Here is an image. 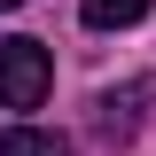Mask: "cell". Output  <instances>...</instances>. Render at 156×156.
Instances as JSON below:
<instances>
[{"label":"cell","mask_w":156,"mask_h":156,"mask_svg":"<svg viewBox=\"0 0 156 156\" xmlns=\"http://www.w3.org/2000/svg\"><path fill=\"white\" fill-rule=\"evenodd\" d=\"M55 86V55L39 39H0V109H39Z\"/></svg>","instance_id":"1"},{"label":"cell","mask_w":156,"mask_h":156,"mask_svg":"<svg viewBox=\"0 0 156 156\" xmlns=\"http://www.w3.org/2000/svg\"><path fill=\"white\" fill-rule=\"evenodd\" d=\"M0 156H78L62 133H47V125H8L0 133Z\"/></svg>","instance_id":"2"},{"label":"cell","mask_w":156,"mask_h":156,"mask_svg":"<svg viewBox=\"0 0 156 156\" xmlns=\"http://www.w3.org/2000/svg\"><path fill=\"white\" fill-rule=\"evenodd\" d=\"M78 16L94 23V31H125V23L148 16V0H78Z\"/></svg>","instance_id":"3"},{"label":"cell","mask_w":156,"mask_h":156,"mask_svg":"<svg viewBox=\"0 0 156 156\" xmlns=\"http://www.w3.org/2000/svg\"><path fill=\"white\" fill-rule=\"evenodd\" d=\"M140 94H148V86H125V94H101V117H94V125H101L109 140H125V133H133V101H140Z\"/></svg>","instance_id":"4"},{"label":"cell","mask_w":156,"mask_h":156,"mask_svg":"<svg viewBox=\"0 0 156 156\" xmlns=\"http://www.w3.org/2000/svg\"><path fill=\"white\" fill-rule=\"evenodd\" d=\"M8 8H23V0H0V16H8Z\"/></svg>","instance_id":"5"}]
</instances>
